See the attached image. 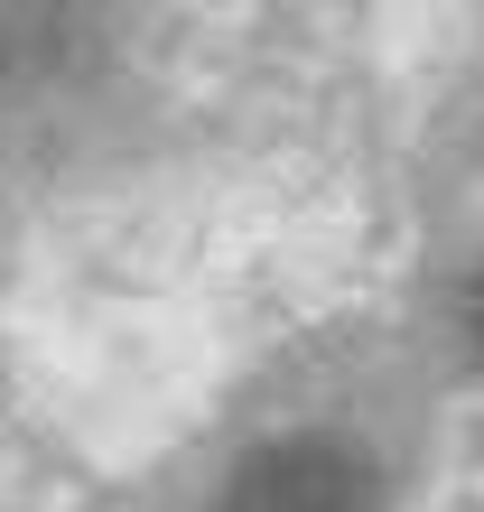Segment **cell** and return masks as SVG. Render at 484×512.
<instances>
[{
	"instance_id": "obj_3",
	"label": "cell",
	"mask_w": 484,
	"mask_h": 512,
	"mask_svg": "<svg viewBox=\"0 0 484 512\" xmlns=\"http://www.w3.org/2000/svg\"><path fill=\"white\" fill-rule=\"evenodd\" d=\"M475 345H484V280H475Z\"/></svg>"
},
{
	"instance_id": "obj_2",
	"label": "cell",
	"mask_w": 484,
	"mask_h": 512,
	"mask_svg": "<svg viewBox=\"0 0 484 512\" xmlns=\"http://www.w3.org/2000/svg\"><path fill=\"white\" fill-rule=\"evenodd\" d=\"M56 28H66V0H0V84L47 66Z\"/></svg>"
},
{
	"instance_id": "obj_1",
	"label": "cell",
	"mask_w": 484,
	"mask_h": 512,
	"mask_svg": "<svg viewBox=\"0 0 484 512\" xmlns=\"http://www.w3.org/2000/svg\"><path fill=\"white\" fill-rule=\"evenodd\" d=\"M363 503H373V475L345 447H270L224 485L215 512H363Z\"/></svg>"
}]
</instances>
